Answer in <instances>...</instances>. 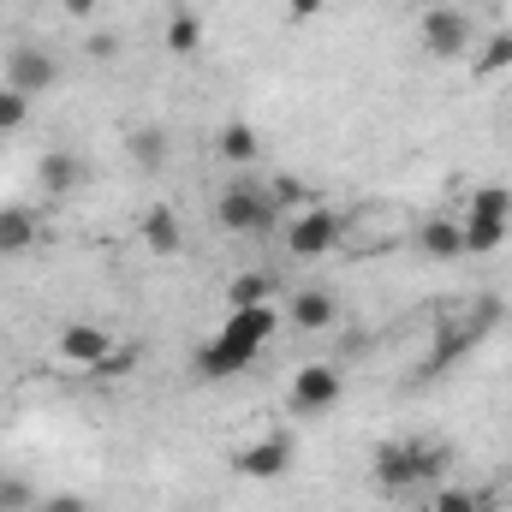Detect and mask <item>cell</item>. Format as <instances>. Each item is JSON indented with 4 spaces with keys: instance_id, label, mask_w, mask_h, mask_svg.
<instances>
[{
    "instance_id": "obj_29",
    "label": "cell",
    "mask_w": 512,
    "mask_h": 512,
    "mask_svg": "<svg viewBox=\"0 0 512 512\" xmlns=\"http://www.w3.org/2000/svg\"><path fill=\"white\" fill-rule=\"evenodd\" d=\"M42 512H90V507H84V495H48Z\"/></svg>"
},
{
    "instance_id": "obj_4",
    "label": "cell",
    "mask_w": 512,
    "mask_h": 512,
    "mask_svg": "<svg viewBox=\"0 0 512 512\" xmlns=\"http://www.w3.org/2000/svg\"><path fill=\"white\" fill-rule=\"evenodd\" d=\"M340 393H346V376H340L334 364H304V370L292 376L286 405H292L298 417H322V411H334V405H340Z\"/></svg>"
},
{
    "instance_id": "obj_9",
    "label": "cell",
    "mask_w": 512,
    "mask_h": 512,
    "mask_svg": "<svg viewBox=\"0 0 512 512\" xmlns=\"http://www.w3.org/2000/svg\"><path fill=\"white\" fill-rule=\"evenodd\" d=\"M233 471L251 477V483L286 477V471H292V435H262V441H251V447H239V453H233Z\"/></svg>"
},
{
    "instance_id": "obj_24",
    "label": "cell",
    "mask_w": 512,
    "mask_h": 512,
    "mask_svg": "<svg viewBox=\"0 0 512 512\" xmlns=\"http://www.w3.org/2000/svg\"><path fill=\"white\" fill-rule=\"evenodd\" d=\"M36 507V489L24 477H0V512H30Z\"/></svg>"
},
{
    "instance_id": "obj_17",
    "label": "cell",
    "mask_w": 512,
    "mask_h": 512,
    "mask_svg": "<svg viewBox=\"0 0 512 512\" xmlns=\"http://www.w3.org/2000/svg\"><path fill=\"white\" fill-rule=\"evenodd\" d=\"M215 149H221V161H256L262 155V137H256V126H245V120H233V126H221V137H215Z\"/></svg>"
},
{
    "instance_id": "obj_22",
    "label": "cell",
    "mask_w": 512,
    "mask_h": 512,
    "mask_svg": "<svg viewBox=\"0 0 512 512\" xmlns=\"http://www.w3.org/2000/svg\"><path fill=\"white\" fill-rule=\"evenodd\" d=\"M477 72H483V78L512 72V30H501V36H489V42H483V54H477Z\"/></svg>"
},
{
    "instance_id": "obj_18",
    "label": "cell",
    "mask_w": 512,
    "mask_h": 512,
    "mask_svg": "<svg viewBox=\"0 0 512 512\" xmlns=\"http://www.w3.org/2000/svg\"><path fill=\"white\" fill-rule=\"evenodd\" d=\"M268 298H274V280L256 274V268L233 274V286H227V304H233V310H251V304H268Z\"/></svg>"
},
{
    "instance_id": "obj_26",
    "label": "cell",
    "mask_w": 512,
    "mask_h": 512,
    "mask_svg": "<svg viewBox=\"0 0 512 512\" xmlns=\"http://www.w3.org/2000/svg\"><path fill=\"white\" fill-rule=\"evenodd\" d=\"M268 197H274L280 209H304V185H298V179H268Z\"/></svg>"
},
{
    "instance_id": "obj_19",
    "label": "cell",
    "mask_w": 512,
    "mask_h": 512,
    "mask_svg": "<svg viewBox=\"0 0 512 512\" xmlns=\"http://www.w3.org/2000/svg\"><path fill=\"white\" fill-rule=\"evenodd\" d=\"M167 149H173V137H167L161 126H137L131 131V161H137V167H161Z\"/></svg>"
},
{
    "instance_id": "obj_5",
    "label": "cell",
    "mask_w": 512,
    "mask_h": 512,
    "mask_svg": "<svg viewBox=\"0 0 512 512\" xmlns=\"http://www.w3.org/2000/svg\"><path fill=\"white\" fill-rule=\"evenodd\" d=\"M417 30H423V48H429L435 60H459V54L471 48V18L453 12V6H429V12L417 18Z\"/></svg>"
},
{
    "instance_id": "obj_11",
    "label": "cell",
    "mask_w": 512,
    "mask_h": 512,
    "mask_svg": "<svg viewBox=\"0 0 512 512\" xmlns=\"http://www.w3.org/2000/svg\"><path fill=\"white\" fill-rule=\"evenodd\" d=\"M417 251L429 256V262H459V256H465V221L429 215V221L417 227Z\"/></svg>"
},
{
    "instance_id": "obj_28",
    "label": "cell",
    "mask_w": 512,
    "mask_h": 512,
    "mask_svg": "<svg viewBox=\"0 0 512 512\" xmlns=\"http://www.w3.org/2000/svg\"><path fill=\"white\" fill-rule=\"evenodd\" d=\"M322 6H328V0H286V18H292V24H310V18H322Z\"/></svg>"
},
{
    "instance_id": "obj_10",
    "label": "cell",
    "mask_w": 512,
    "mask_h": 512,
    "mask_svg": "<svg viewBox=\"0 0 512 512\" xmlns=\"http://www.w3.org/2000/svg\"><path fill=\"white\" fill-rule=\"evenodd\" d=\"M54 78H60V66H54V54L48 48H12L6 54V90H18V96H42V90H54Z\"/></svg>"
},
{
    "instance_id": "obj_2",
    "label": "cell",
    "mask_w": 512,
    "mask_h": 512,
    "mask_svg": "<svg viewBox=\"0 0 512 512\" xmlns=\"http://www.w3.org/2000/svg\"><path fill=\"white\" fill-rule=\"evenodd\" d=\"M512 239V191L483 185L465 209V256H495Z\"/></svg>"
},
{
    "instance_id": "obj_23",
    "label": "cell",
    "mask_w": 512,
    "mask_h": 512,
    "mask_svg": "<svg viewBox=\"0 0 512 512\" xmlns=\"http://www.w3.org/2000/svg\"><path fill=\"white\" fill-rule=\"evenodd\" d=\"M24 120H30V96H18V90H6V84H0V137H6V131H18Z\"/></svg>"
},
{
    "instance_id": "obj_1",
    "label": "cell",
    "mask_w": 512,
    "mask_h": 512,
    "mask_svg": "<svg viewBox=\"0 0 512 512\" xmlns=\"http://www.w3.org/2000/svg\"><path fill=\"white\" fill-rule=\"evenodd\" d=\"M268 334H274V304L233 310V316L221 322V334H209V340L197 346V376H203V382H227V376L251 370V358L268 346Z\"/></svg>"
},
{
    "instance_id": "obj_7",
    "label": "cell",
    "mask_w": 512,
    "mask_h": 512,
    "mask_svg": "<svg viewBox=\"0 0 512 512\" xmlns=\"http://www.w3.org/2000/svg\"><path fill=\"white\" fill-rule=\"evenodd\" d=\"M340 239H346V221H340L334 209H298V221L286 227L292 256H328Z\"/></svg>"
},
{
    "instance_id": "obj_12",
    "label": "cell",
    "mask_w": 512,
    "mask_h": 512,
    "mask_svg": "<svg viewBox=\"0 0 512 512\" xmlns=\"http://www.w3.org/2000/svg\"><path fill=\"white\" fill-rule=\"evenodd\" d=\"M143 245L155 256H179L185 251V227H179V209H167V203H155V209H143Z\"/></svg>"
},
{
    "instance_id": "obj_25",
    "label": "cell",
    "mask_w": 512,
    "mask_h": 512,
    "mask_svg": "<svg viewBox=\"0 0 512 512\" xmlns=\"http://www.w3.org/2000/svg\"><path fill=\"white\" fill-rule=\"evenodd\" d=\"M131 370H137V346H114V352L96 364V376H108V382H114V376H131Z\"/></svg>"
},
{
    "instance_id": "obj_8",
    "label": "cell",
    "mask_w": 512,
    "mask_h": 512,
    "mask_svg": "<svg viewBox=\"0 0 512 512\" xmlns=\"http://www.w3.org/2000/svg\"><path fill=\"white\" fill-rule=\"evenodd\" d=\"M370 477L382 483L387 495L423 489V471H417V441H382V447L370 453Z\"/></svg>"
},
{
    "instance_id": "obj_13",
    "label": "cell",
    "mask_w": 512,
    "mask_h": 512,
    "mask_svg": "<svg viewBox=\"0 0 512 512\" xmlns=\"http://www.w3.org/2000/svg\"><path fill=\"white\" fill-rule=\"evenodd\" d=\"M209 42V30H203V18L191 12V6H179V12H167V24H161V48L167 54H179V60H191L197 48Z\"/></svg>"
},
{
    "instance_id": "obj_15",
    "label": "cell",
    "mask_w": 512,
    "mask_h": 512,
    "mask_svg": "<svg viewBox=\"0 0 512 512\" xmlns=\"http://www.w3.org/2000/svg\"><path fill=\"white\" fill-rule=\"evenodd\" d=\"M304 334H322V328H334V316H340V304H334V292H322V286H304L298 298H292V310H286Z\"/></svg>"
},
{
    "instance_id": "obj_20",
    "label": "cell",
    "mask_w": 512,
    "mask_h": 512,
    "mask_svg": "<svg viewBox=\"0 0 512 512\" xmlns=\"http://www.w3.org/2000/svg\"><path fill=\"white\" fill-rule=\"evenodd\" d=\"M429 512H495V507H489V489H453V483H441V495H435Z\"/></svg>"
},
{
    "instance_id": "obj_21",
    "label": "cell",
    "mask_w": 512,
    "mask_h": 512,
    "mask_svg": "<svg viewBox=\"0 0 512 512\" xmlns=\"http://www.w3.org/2000/svg\"><path fill=\"white\" fill-rule=\"evenodd\" d=\"M417 471H423V483H447L453 447H447V441H417Z\"/></svg>"
},
{
    "instance_id": "obj_27",
    "label": "cell",
    "mask_w": 512,
    "mask_h": 512,
    "mask_svg": "<svg viewBox=\"0 0 512 512\" xmlns=\"http://www.w3.org/2000/svg\"><path fill=\"white\" fill-rule=\"evenodd\" d=\"M120 54V36L114 30H90V60H114Z\"/></svg>"
},
{
    "instance_id": "obj_14",
    "label": "cell",
    "mask_w": 512,
    "mask_h": 512,
    "mask_svg": "<svg viewBox=\"0 0 512 512\" xmlns=\"http://www.w3.org/2000/svg\"><path fill=\"white\" fill-rule=\"evenodd\" d=\"M36 179H42V191H48V197H66V191H78V185H84V161H78L72 149H48V155L36 161Z\"/></svg>"
},
{
    "instance_id": "obj_3",
    "label": "cell",
    "mask_w": 512,
    "mask_h": 512,
    "mask_svg": "<svg viewBox=\"0 0 512 512\" xmlns=\"http://www.w3.org/2000/svg\"><path fill=\"white\" fill-rule=\"evenodd\" d=\"M215 221H221L227 233L262 239V233H274V221H280V203L268 197V185L239 179V185H227V191H221V203H215Z\"/></svg>"
},
{
    "instance_id": "obj_30",
    "label": "cell",
    "mask_w": 512,
    "mask_h": 512,
    "mask_svg": "<svg viewBox=\"0 0 512 512\" xmlns=\"http://www.w3.org/2000/svg\"><path fill=\"white\" fill-rule=\"evenodd\" d=\"M66 18H96V0H66Z\"/></svg>"
},
{
    "instance_id": "obj_6",
    "label": "cell",
    "mask_w": 512,
    "mask_h": 512,
    "mask_svg": "<svg viewBox=\"0 0 512 512\" xmlns=\"http://www.w3.org/2000/svg\"><path fill=\"white\" fill-rule=\"evenodd\" d=\"M54 352H60V364H72V370H96V364L114 352V334H108L102 322H66V328L54 334Z\"/></svg>"
},
{
    "instance_id": "obj_16",
    "label": "cell",
    "mask_w": 512,
    "mask_h": 512,
    "mask_svg": "<svg viewBox=\"0 0 512 512\" xmlns=\"http://www.w3.org/2000/svg\"><path fill=\"white\" fill-rule=\"evenodd\" d=\"M36 245V215L30 209H0V256H18Z\"/></svg>"
}]
</instances>
